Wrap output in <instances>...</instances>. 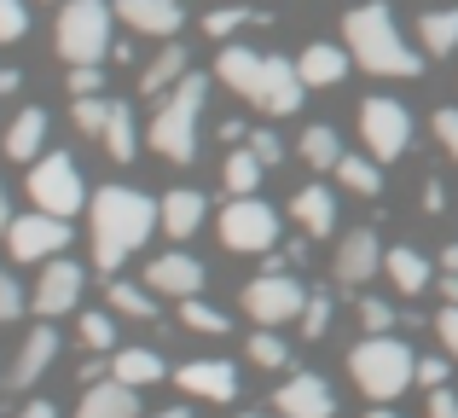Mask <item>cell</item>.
Masks as SVG:
<instances>
[{"label":"cell","instance_id":"obj_1","mask_svg":"<svg viewBox=\"0 0 458 418\" xmlns=\"http://www.w3.org/2000/svg\"><path fill=\"white\" fill-rule=\"evenodd\" d=\"M88 209H93V261H99L105 273L123 268L151 238V226H163V204H151L134 186H105Z\"/></svg>","mask_w":458,"mask_h":418},{"label":"cell","instance_id":"obj_2","mask_svg":"<svg viewBox=\"0 0 458 418\" xmlns=\"http://www.w3.org/2000/svg\"><path fill=\"white\" fill-rule=\"evenodd\" d=\"M343 35H348V47H354V64H366L371 76H418V70H424L418 47H406L401 23H394V12L383 6V0L348 12Z\"/></svg>","mask_w":458,"mask_h":418},{"label":"cell","instance_id":"obj_3","mask_svg":"<svg viewBox=\"0 0 458 418\" xmlns=\"http://www.w3.org/2000/svg\"><path fill=\"white\" fill-rule=\"evenodd\" d=\"M348 372H354V384L366 389L371 401H394L418 378V354L406 349L401 337H389V331H371V337L348 354Z\"/></svg>","mask_w":458,"mask_h":418},{"label":"cell","instance_id":"obj_4","mask_svg":"<svg viewBox=\"0 0 458 418\" xmlns=\"http://www.w3.org/2000/svg\"><path fill=\"white\" fill-rule=\"evenodd\" d=\"M203 93H209V81H203V76H180L174 88H168L163 111L151 116V146L163 151L168 163H191V158H198V116H203Z\"/></svg>","mask_w":458,"mask_h":418},{"label":"cell","instance_id":"obj_5","mask_svg":"<svg viewBox=\"0 0 458 418\" xmlns=\"http://www.w3.org/2000/svg\"><path fill=\"white\" fill-rule=\"evenodd\" d=\"M111 6L105 0H70L58 12V53L64 64H99L111 53Z\"/></svg>","mask_w":458,"mask_h":418},{"label":"cell","instance_id":"obj_6","mask_svg":"<svg viewBox=\"0 0 458 418\" xmlns=\"http://www.w3.org/2000/svg\"><path fill=\"white\" fill-rule=\"evenodd\" d=\"M30 198L35 209H53V215H76L81 204H88V192H81V169L70 151H47V158L30 163Z\"/></svg>","mask_w":458,"mask_h":418},{"label":"cell","instance_id":"obj_7","mask_svg":"<svg viewBox=\"0 0 458 418\" xmlns=\"http://www.w3.org/2000/svg\"><path fill=\"white\" fill-rule=\"evenodd\" d=\"M273 238H279V215L261 204L256 192L233 198V204L221 209V244L233 250V256H261V250H273Z\"/></svg>","mask_w":458,"mask_h":418},{"label":"cell","instance_id":"obj_8","mask_svg":"<svg viewBox=\"0 0 458 418\" xmlns=\"http://www.w3.org/2000/svg\"><path fill=\"white\" fill-rule=\"evenodd\" d=\"M244 308L261 320V326H291V320H302L308 291H302V285H296L284 268H267L261 279L244 285Z\"/></svg>","mask_w":458,"mask_h":418},{"label":"cell","instance_id":"obj_9","mask_svg":"<svg viewBox=\"0 0 458 418\" xmlns=\"http://www.w3.org/2000/svg\"><path fill=\"white\" fill-rule=\"evenodd\" d=\"M360 140H366V151L377 163H394L406 151V140H412V116L394 99H366L360 105Z\"/></svg>","mask_w":458,"mask_h":418},{"label":"cell","instance_id":"obj_10","mask_svg":"<svg viewBox=\"0 0 458 418\" xmlns=\"http://www.w3.org/2000/svg\"><path fill=\"white\" fill-rule=\"evenodd\" d=\"M64 244H70V221H64V215H53V209L18 215L12 233H6V250L18 261H47V256H58Z\"/></svg>","mask_w":458,"mask_h":418},{"label":"cell","instance_id":"obj_11","mask_svg":"<svg viewBox=\"0 0 458 418\" xmlns=\"http://www.w3.org/2000/svg\"><path fill=\"white\" fill-rule=\"evenodd\" d=\"M308 81H302V70L296 64H284V58H267L261 64V88H256V111H267V116H296L302 111V99H308Z\"/></svg>","mask_w":458,"mask_h":418},{"label":"cell","instance_id":"obj_12","mask_svg":"<svg viewBox=\"0 0 458 418\" xmlns=\"http://www.w3.org/2000/svg\"><path fill=\"white\" fill-rule=\"evenodd\" d=\"M273 407L284 418H331L336 396H331V384H325L319 372H296V378H284V389L273 396Z\"/></svg>","mask_w":458,"mask_h":418},{"label":"cell","instance_id":"obj_13","mask_svg":"<svg viewBox=\"0 0 458 418\" xmlns=\"http://www.w3.org/2000/svg\"><path fill=\"white\" fill-rule=\"evenodd\" d=\"M203 279H209V273H203V261L186 256V250H174V256H157L151 268H146V285H151V291L180 296V303H186V296H198Z\"/></svg>","mask_w":458,"mask_h":418},{"label":"cell","instance_id":"obj_14","mask_svg":"<svg viewBox=\"0 0 458 418\" xmlns=\"http://www.w3.org/2000/svg\"><path fill=\"white\" fill-rule=\"evenodd\" d=\"M174 378H180L186 396H203V401H233L238 396V366L233 361H186Z\"/></svg>","mask_w":458,"mask_h":418},{"label":"cell","instance_id":"obj_15","mask_svg":"<svg viewBox=\"0 0 458 418\" xmlns=\"http://www.w3.org/2000/svg\"><path fill=\"white\" fill-rule=\"evenodd\" d=\"M81 303V268L76 261H53V268L41 273V285H35V314H70V308Z\"/></svg>","mask_w":458,"mask_h":418},{"label":"cell","instance_id":"obj_16","mask_svg":"<svg viewBox=\"0 0 458 418\" xmlns=\"http://www.w3.org/2000/svg\"><path fill=\"white\" fill-rule=\"evenodd\" d=\"M76 418H140L134 384H123V378H99V384H88Z\"/></svg>","mask_w":458,"mask_h":418},{"label":"cell","instance_id":"obj_17","mask_svg":"<svg viewBox=\"0 0 458 418\" xmlns=\"http://www.w3.org/2000/svg\"><path fill=\"white\" fill-rule=\"evenodd\" d=\"M336 279L343 285L377 279V233H371V226H360V233H348L343 244H336Z\"/></svg>","mask_w":458,"mask_h":418},{"label":"cell","instance_id":"obj_18","mask_svg":"<svg viewBox=\"0 0 458 418\" xmlns=\"http://www.w3.org/2000/svg\"><path fill=\"white\" fill-rule=\"evenodd\" d=\"M116 18L140 35H174L180 30V0H116Z\"/></svg>","mask_w":458,"mask_h":418},{"label":"cell","instance_id":"obj_19","mask_svg":"<svg viewBox=\"0 0 458 418\" xmlns=\"http://www.w3.org/2000/svg\"><path fill=\"white\" fill-rule=\"evenodd\" d=\"M53 361H58V331L53 326H35L30 343H23V354H18V366L6 372V389H30Z\"/></svg>","mask_w":458,"mask_h":418},{"label":"cell","instance_id":"obj_20","mask_svg":"<svg viewBox=\"0 0 458 418\" xmlns=\"http://www.w3.org/2000/svg\"><path fill=\"white\" fill-rule=\"evenodd\" d=\"M41 140H47V111L30 105V111H18V123L6 128V158L12 163H35L41 158Z\"/></svg>","mask_w":458,"mask_h":418},{"label":"cell","instance_id":"obj_21","mask_svg":"<svg viewBox=\"0 0 458 418\" xmlns=\"http://www.w3.org/2000/svg\"><path fill=\"white\" fill-rule=\"evenodd\" d=\"M302 81L308 88H331V81H343L348 76V53L343 47H331V41H313V47H302Z\"/></svg>","mask_w":458,"mask_h":418},{"label":"cell","instance_id":"obj_22","mask_svg":"<svg viewBox=\"0 0 458 418\" xmlns=\"http://www.w3.org/2000/svg\"><path fill=\"white\" fill-rule=\"evenodd\" d=\"M203 215H209V209H203V198L191 192V186H174V192L163 198V233L168 238H191L203 226Z\"/></svg>","mask_w":458,"mask_h":418},{"label":"cell","instance_id":"obj_23","mask_svg":"<svg viewBox=\"0 0 458 418\" xmlns=\"http://www.w3.org/2000/svg\"><path fill=\"white\" fill-rule=\"evenodd\" d=\"M261 64H267V58L250 53V47H221V81H226L233 93H244V99H256V88H261Z\"/></svg>","mask_w":458,"mask_h":418},{"label":"cell","instance_id":"obj_24","mask_svg":"<svg viewBox=\"0 0 458 418\" xmlns=\"http://www.w3.org/2000/svg\"><path fill=\"white\" fill-rule=\"evenodd\" d=\"M291 215L308 226V238H325L336 226V198H331V186H302L296 192V204H291Z\"/></svg>","mask_w":458,"mask_h":418},{"label":"cell","instance_id":"obj_25","mask_svg":"<svg viewBox=\"0 0 458 418\" xmlns=\"http://www.w3.org/2000/svg\"><path fill=\"white\" fill-rule=\"evenodd\" d=\"M383 268H389V279H394V291H401V296H424V285L436 279V273H429V261L418 256V250H389V256H383Z\"/></svg>","mask_w":458,"mask_h":418},{"label":"cell","instance_id":"obj_26","mask_svg":"<svg viewBox=\"0 0 458 418\" xmlns=\"http://www.w3.org/2000/svg\"><path fill=\"white\" fill-rule=\"evenodd\" d=\"M261 169H267V163L256 158V146H250V140H244V146H233V151H226V192H233V198H250V192H256V181H261Z\"/></svg>","mask_w":458,"mask_h":418},{"label":"cell","instance_id":"obj_27","mask_svg":"<svg viewBox=\"0 0 458 418\" xmlns=\"http://www.w3.org/2000/svg\"><path fill=\"white\" fill-rule=\"evenodd\" d=\"M180 76H186V53H180V47H163V53L140 70V93H146V99H151V93H168Z\"/></svg>","mask_w":458,"mask_h":418},{"label":"cell","instance_id":"obj_28","mask_svg":"<svg viewBox=\"0 0 458 418\" xmlns=\"http://www.w3.org/2000/svg\"><path fill=\"white\" fill-rule=\"evenodd\" d=\"M111 372L123 378V384H134V389H151L157 378H163V361H157L151 349H123V354L111 361Z\"/></svg>","mask_w":458,"mask_h":418},{"label":"cell","instance_id":"obj_29","mask_svg":"<svg viewBox=\"0 0 458 418\" xmlns=\"http://www.w3.org/2000/svg\"><path fill=\"white\" fill-rule=\"evenodd\" d=\"M105 151H111L116 163H128L140 151V134H134V111H128V105H111V123H105Z\"/></svg>","mask_w":458,"mask_h":418},{"label":"cell","instance_id":"obj_30","mask_svg":"<svg viewBox=\"0 0 458 418\" xmlns=\"http://www.w3.org/2000/svg\"><path fill=\"white\" fill-rule=\"evenodd\" d=\"M418 41L436 58H447L458 47V12H424V18H418Z\"/></svg>","mask_w":458,"mask_h":418},{"label":"cell","instance_id":"obj_31","mask_svg":"<svg viewBox=\"0 0 458 418\" xmlns=\"http://www.w3.org/2000/svg\"><path fill=\"white\" fill-rule=\"evenodd\" d=\"M302 158L313 163V169H336V163H343V140H336L331 123H313L302 134Z\"/></svg>","mask_w":458,"mask_h":418},{"label":"cell","instance_id":"obj_32","mask_svg":"<svg viewBox=\"0 0 458 418\" xmlns=\"http://www.w3.org/2000/svg\"><path fill=\"white\" fill-rule=\"evenodd\" d=\"M111 308L116 314H128V320H157V291L146 285H128V279H111Z\"/></svg>","mask_w":458,"mask_h":418},{"label":"cell","instance_id":"obj_33","mask_svg":"<svg viewBox=\"0 0 458 418\" xmlns=\"http://www.w3.org/2000/svg\"><path fill=\"white\" fill-rule=\"evenodd\" d=\"M336 181H343L348 192H360V198H377V186H383L377 158H343L336 163Z\"/></svg>","mask_w":458,"mask_h":418},{"label":"cell","instance_id":"obj_34","mask_svg":"<svg viewBox=\"0 0 458 418\" xmlns=\"http://www.w3.org/2000/svg\"><path fill=\"white\" fill-rule=\"evenodd\" d=\"M180 326L221 337V331H226V314H221V308H209V303H198V296H186V308H180Z\"/></svg>","mask_w":458,"mask_h":418},{"label":"cell","instance_id":"obj_35","mask_svg":"<svg viewBox=\"0 0 458 418\" xmlns=\"http://www.w3.org/2000/svg\"><path fill=\"white\" fill-rule=\"evenodd\" d=\"M105 123H111V99L81 93V99H76V128H81V134H105Z\"/></svg>","mask_w":458,"mask_h":418},{"label":"cell","instance_id":"obj_36","mask_svg":"<svg viewBox=\"0 0 458 418\" xmlns=\"http://www.w3.org/2000/svg\"><path fill=\"white\" fill-rule=\"evenodd\" d=\"M256 18H261V12H244V6H215L209 18H203V30H209L215 41H226L233 30H244V23H256Z\"/></svg>","mask_w":458,"mask_h":418},{"label":"cell","instance_id":"obj_37","mask_svg":"<svg viewBox=\"0 0 458 418\" xmlns=\"http://www.w3.org/2000/svg\"><path fill=\"white\" fill-rule=\"evenodd\" d=\"M81 343L88 349H116V320L111 314H81Z\"/></svg>","mask_w":458,"mask_h":418},{"label":"cell","instance_id":"obj_38","mask_svg":"<svg viewBox=\"0 0 458 418\" xmlns=\"http://www.w3.org/2000/svg\"><path fill=\"white\" fill-rule=\"evenodd\" d=\"M250 361H256V366H273V372H279L291 354H284V343L273 337V331H256V337H250Z\"/></svg>","mask_w":458,"mask_h":418},{"label":"cell","instance_id":"obj_39","mask_svg":"<svg viewBox=\"0 0 458 418\" xmlns=\"http://www.w3.org/2000/svg\"><path fill=\"white\" fill-rule=\"evenodd\" d=\"M325 326H331V296H308V308H302V337H325Z\"/></svg>","mask_w":458,"mask_h":418},{"label":"cell","instance_id":"obj_40","mask_svg":"<svg viewBox=\"0 0 458 418\" xmlns=\"http://www.w3.org/2000/svg\"><path fill=\"white\" fill-rule=\"evenodd\" d=\"M23 30H30V12H23V0H0V41H18Z\"/></svg>","mask_w":458,"mask_h":418},{"label":"cell","instance_id":"obj_41","mask_svg":"<svg viewBox=\"0 0 458 418\" xmlns=\"http://www.w3.org/2000/svg\"><path fill=\"white\" fill-rule=\"evenodd\" d=\"M70 93H105V70L99 64H70Z\"/></svg>","mask_w":458,"mask_h":418},{"label":"cell","instance_id":"obj_42","mask_svg":"<svg viewBox=\"0 0 458 418\" xmlns=\"http://www.w3.org/2000/svg\"><path fill=\"white\" fill-rule=\"evenodd\" d=\"M360 320H366L371 331H389V326H394V308L377 303V296H360Z\"/></svg>","mask_w":458,"mask_h":418},{"label":"cell","instance_id":"obj_43","mask_svg":"<svg viewBox=\"0 0 458 418\" xmlns=\"http://www.w3.org/2000/svg\"><path fill=\"white\" fill-rule=\"evenodd\" d=\"M23 291H18V279H6V273H0V320H18L23 314Z\"/></svg>","mask_w":458,"mask_h":418},{"label":"cell","instance_id":"obj_44","mask_svg":"<svg viewBox=\"0 0 458 418\" xmlns=\"http://www.w3.org/2000/svg\"><path fill=\"white\" fill-rule=\"evenodd\" d=\"M436 134H441V146H447V158L458 163V111H436Z\"/></svg>","mask_w":458,"mask_h":418},{"label":"cell","instance_id":"obj_45","mask_svg":"<svg viewBox=\"0 0 458 418\" xmlns=\"http://www.w3.org/2000/svg\"><path fill=\"white\" fill-rule=\"evenodd\" d=\"M436 331H441V343H447V354H453V361H458V303H447V308H441Z\"/></svg>","mask_w":458,"mask_h":418},{"label":"cell","instance_id":"obj_46","mask_svg":"<svg viewBox=\"0 0 458 418\" xmlns=\"http://www.w3.org/2000/svg\"><path fill=\"white\" fill-rule=\"evenodd\" d=\"M418 384H424V389H441V384H447V361L424 354V361H418Z\"/></svg>","mask_w":458,"mask_h":418},{"label":"cell","instance_id":"obj_47","mask_svg":"<svg viewBox=\"0 0 458 418\" xmlns=\"http://www.w3.org/2000/svg\"><path fill=\"white\" fill-rule=\"evenodd\" d=\"M250 146H256V158H261V163H279V158H284V140H279V134H267V128H261V134H250Z\"/></svg>","mask_w":458,"mask_h":418},{"label":"cell","instance_id":"obj_48","mask_svg":"<svg viewBox=\"0 0 458 418\" xmlns=\"http://www.w3.org/2000/svg\"><path fill=\"white\" fill-rule=\"evenodd\" d=\"M429 418H458V396H453L447 384H441V389H429Z\"/></svg>","mask_w":458,"mask_h":418},{"label":"cell","instance_id":"obj_49","mask_svg":"<svg viewBox=\"0 0 458 418\" xmlns=\"http://www.w3.org/2000/svg\"><path fill=\"white\" fill-rule=\"evenodd\" d=\"M424 209H429V215H441V209H447V192H441L436 181H429V192H424Z\"/></svg>","mask_w":458,"mask_h":418},{"label":"cell","instance_id":"obj_50","mask_svg":"<svg viewBox=\"0 0 458 418\" xmlns=\"http://www.w3.org/2000/svg\"><path fill=\"white\" fill-rule=\"evenodd\" d=\"M18 418H58V413H53V401H30V407H23Z\"/></svg>","mask_w":458,"mask_h":418},{"label":"cell","instance_id":"obj_51","mask_svg":"<svg viewBox=\"0 0 458 418\" xmlns=\"http://www.w3.org/2000/svg\"><path fill=\"white\" fill-rule=\"evenodd\" d=\"M12 233V204H6V186H0V238Z\"/></svg>","mask_w":458,"mask_h":418},{"label":"cell","instance_id":"obj_52","mask_svg":"<svg viewBox=\"0 0 458 418\" xmlns=\"http://www.w3.org/2000/svg\"><path fill=\"white\" fill-rule=\"evenodd\" d=\"M441 291H447V303H458V273H447V279H441Z\"/></svg>","mask_w":458,"mask_h":418},{"label":"cell","instance_id":"obj_53","mask_svg":"<svg viewBox=\"0 0 458 418\" xmlns=\"http://www.w3.org/2000/svg\"><path fill=\"white\" fill-rule=\"evenodd\" d=\"M18 88V70H0V93H12Z\"/></svg>","mask_w":458,"mask_h":418},{"label":"cell","instance_id":"obj_54","mask_svg":"<svg viewBox=\"0 0 458 418\" xmlns=\"http://www.w3.org/2000/svg\"><path fill=\"white\" fill-rule=\"evenodd\" d=\"M441 268H447V273H458V244H447V256H441Z\"/></svg>","mask_w":458,"mask_h":418},{"label":"cell","instance_id":"obj_55","mask_svg":"<svg viewBox=\"0 0 458 418\" xmlns=\"http://www.w3.org/2000/svg\"><path fill=\"white\" fill-rule=\"evenodd\" d=\"M151 418H191L186 407H163V413H151Z\"/></svg>","mask_w":458,"mask_h":418},{"label":"cell","instance_id":"obj_56","mask_svg":"<svg viewBox=\"0 0 458 418\" xmlns=\"http://www.w3.org/2000/svg\"><path fill=\"white\" fill-rule=\"evenodd\" d=\"M366 418H401V413H389V407H371Z\"/></svg>","mask_w":458,"mask_h":418}]
</instances>
